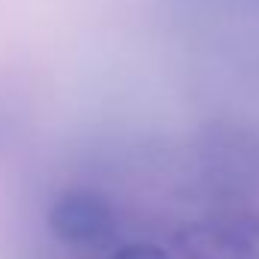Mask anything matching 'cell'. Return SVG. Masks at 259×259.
<instances>
[{"instance_id": "cell-1", "label": "cell", "mask_w": 259, "mask_h": 259, "mask_svg": "<svg viewBox=\"0 0 259 259\" xmlns=\"http://www.w3.org/2000/svg\"><path fill=\"white\" fill-rule=\"evenodd\" d=\"M205 46L241 66L259 69V0H172Z\"/></svg>"}, {"instance_id": "cell-3", "label": "cell", "mask_w": 259, "mask_h": 259, "mask_svg": "<svg viewBox=\"0 0 259 259\" xmlns=\"http://www.w3.org/2000/svg\"><path fill=\"white\" fill-rule=\"evenodd\" d=\"M109 259H169V253L154 241H127L118 244Z\"/></svg>"}, {"instance_id": "cell-4", "label": "cell", "mask_w": 259, "mask_h": 259, "mask_svg": "<svg viewBox=\"0 0 259 259\" xmlns=\"http://www.w3.org/2000/svg\"><path fill=\"white\" fill-rule=\"evenodd\" d=\"M244 238H247V241H244V247H247L244 253L253 256V259H259V220H250V223H247Z\"/></svg>"}, {"instance_id": "cell-2", "label": "cell", "mask_w": 259, "mask_h": 259, "mask_svg": "<svg viewBox=\"0 0 259 259\" xmlns=\"http://www.w3.org/2000/svg\"><path fill=\"white\" fill-rule=\"evenodd\" d=\"M49 229L72 250H94L115 238L118 214L106 196L94 190H64L49 205Z\"/></svg>"}]
</instances>
